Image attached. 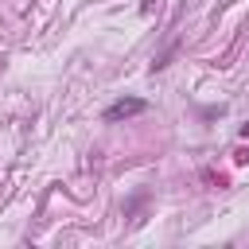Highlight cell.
Here are the masks:
<instances>
[{
    "label": "cell",
    "mask_w": 249,
    "mask_h": 249,
    "mask_svg": "<svg viewBox=\"0 0 249 249\" xmlns=\"http://www.w3.org/2000/svg\"><path fill=\"white\" fill-rule=\"evenodd\" d=\"M144 109H148L144 97H121V101H113V105L105 109V121L117 124V121H128V117H136V113H144Z\"/></svg>",
    "instance_id": "6da1fadb"
},
{
    "label": "cell",
    "mask_w": 249,
    "mask_h": 249,
    "mask_svg": "<svg viewBox=\"0 0 249 249\" xmlns=\"http://www.w3.org/2000/svg\"><path fill=\"white\" fill-rule=\"evenodd\" d=\"M152 4H156V0H140V12L148 16V12H152Z\"/></svg>",
    "instance_id": "7a4b0ae2"
},
{
    "label": "cell",
    "mask_w": 249,
    "mask_h": 249,
    "mask_svg": "<svg viewBox=\"0 0 249 249\" xmlns=\"http://www.w3.org/2000/svg\"><path fill=\"white\" fill-rule=\"evenodd\" d=\"M241 136H245V140H249V121H245V124H241Z\"/></svg>",
    "instance_id": "3957f363"
}]
</instances>
